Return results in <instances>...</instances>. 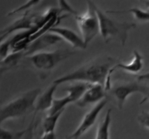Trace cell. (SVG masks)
<instances>
[{"instance_id": "cell-1", "label": "cell", "mask_w": 149, "mask_h": 139, "mask_svg": "<svg viewBox=\"0 0 149 139\" xmlns=\"http://www.w3.org/2000/svg\"><path fill=\"white\" fill-rule=\"evenodd\" d=\"M115 64L116 59L111 57H99L61 76L52 83L60 85L67 82H84L90 85L100 84L104 86L109 71Z\"/></svg>"}, {"instance_id": "cell-2", "label": "cell", "mask_w": 149, "mask_h": 139, "mask_svg": "<svg viewBox=\"0 0 149 139\" xmlns=\"http://www.w3.org/2000/svg\"><path fill=\"white\" fill-rule=\"evenodd\" d=\"M40 88L28 90L0 107V125L6 121L18 119L35 109V103Z\"/></svg>"}, {"instance_id": "cell-3", "label": "cell", "mask_w": 149, "mask_h": 139, "mask_svg": "<svg viewBox=\"0 0 149 139\" xmlns=\"http://www.w3.org/2000/svg\"><path fill=\"white\" fill-rule=\"evenodd\" d=\"M95 11L99 20L100 34L106 42L117 41L125 46L128 39L129 32L136 27L134 23L119 22L113 20L95 4Z\"/></svg>"}, {"instance_id": "cell-4", "label": "cell", "mask_w": 149, "mask_h": 139, "mask_svg": "<svg viewBox=\"0 0 149 139\" xmlns=\"http://www.w3.org/2000/svg\"><path fill=\"white\" fill-rule=\"evenodd\" d=\"M74 55V52L68 50H58L54 51H42L26 56L30 64L36 69L48 71L54 68L65 60Z\"/></svg>"}, {"instance_id": "cell-5", "label": "cell", "mask_w": 149, "mask_h": 139, "mask_svg": "<svg viewBox=\"0 0 149 139\" xmlns=\"http://www.w3.org/2000/svg\"><path fill=\"white\" fill-rule=\"evenodd\" d=\"M79 29L81 36L84 43L88 45L98 34L99 20L95 11V4L93 1H87V11L84 13H77L74 15Z\"/></svg>"}, {"instance_id": "cell-6", "label": "cell", "mask_w": 149, "mask_h": 139, "mask_svg": "<svg viewBox=\"0 0 149 139\" xmlns=\"http://www.w3.org/2000/svg\"><path fill=\"white\" fill-rule=\"evenodd\" d=\"M107 98H105L99 103L94 105L93 108H91L88 112H86L85 115L81 119L79 126L69 136L73 139H79L83 135L88 132L91 129L92 127L94 126L96 121L98 119V117L100 116V113L105 108L106 105L107 104Z\"/></svg>"}, {"instance_id": "cell-7", "label": "cell", "mask_w": 149, "mask_h": 139, "mask_svg": "<svg viewBox=\"0 0 149 139\" xmlns=\"http://www.w3.org/2000/svg\"><path fill=\"white\" fill-rule=\"evenodd\" d=\"M147 87L140 84L139 82H128L122 83L111 88L109 91L116 101L119 109L122 110L126 102L127 99L132 95L135 93H142L145 95L147 91Z\"/></svg>"}, {"instance_id": "cell-8", "label": "cell", "mask_w": 149, "mask_h": 139, "mask_svg": "<svg viewBox=\"0 0 149 139\" xmlns=\"http://www.w3.org/2000/svg\"><path fill=\"white\" fill-rule=\"evenodd\" d=\"M144 61L143 55L138 50H134L132 52V58L128 63H117L115 64L109 71V76L107 77L104 87L106 91L110 90L111 88V78L116 70H122L125 72L130 74H138L143 68Z\"/></svg>"}, {"instance_id": "cell-9", "label": "cell", "mask_w": 149, "mask_h": 139, "mask_svg": "<svg viewBox=\"0 0 149 139\" xmlns=\"http://www.w3.org/2000/svg\"><path fill=\"white\" fill-rule=\"evenodd\" d=\"M106 90L103 85H90L81 98L75 103L78 107L84 108L90 105H95L106 98Z\"/></svg>"}, {"instance_id": "cell-10", "label": "cell", "mask_w": 149, "mask_h": 139, "mask_svg": "<svg viewBox=\"0 0 149 139\" xmlns=\"http://www.w3.org/2000/svg\"><path fill=\"white\" fill-rule=\"evenodd\" d=\"M62 39L55 34L47 32L45 34L39 36L36 39L31 42L26 50L24 52L25 57L29 56L36 52H42L46 48L55 45V44L62 42Z\"/></svg>"}, {"instance_id": "cell-11", "label": "cell", "mask_w": 149, "mask_h": 139, "mask_svg": "<svg viewBox=\"0 0 149 139\" xmlns=\"http://www.w3.org/2000/svg\"><path fill=\"white\" fill-rule=\"evenodd\" d=\"M49 32L58 35L63 41L69 44L71 47L77 49H86L87 45L84 43L82 37L76 33L72 29L62 26H55Z\"/></svg>"}, {"instance_id": "cell-12", "label": "cell", "mask_w": 149, "mask_h": 139, "mask_svg": "<svg viewBox=\"0 0 149 139\" xmlns=\"http://www.w3.org/2000/svg\"><path fill=\"white\" fill-rule=\"evenodd\" d=\"M58 86L52 83L44 93H41L36 99L35 103V113L39 112H48L52 106L55 99V93L57 90Z\"/></svg>"}, {"instance_id": "cell-13", "label": "cell", "mask_w": 149, "mask_h": 139, "mask_svg": "<svg viewBox=\"0 0 149 139\" xmlns=\"http://www.w3.org/2000/svg\"><path fill=\"white\" fill-rule=\"evenodd\" d=\"M111 124V109H108L105 117L97 127L95 139H110Z\"/></svg>"}, {"instance_id": "cell-14", "label": "cell", "mask_w": 149, "mask_h": 139, "mask_svg": "<svg viewBox=\"0 0 149 139\" xmlns=\"http://www.w3.org/2000/svg\"><path fill=\"white\" fill-rule=\"evenodd\" d=\"M90 85L87 83L76 82L67 87L65 90L66 91L67 95L71 98L73 103H76L81 98Z\"/></svg>"}, {"instance_id": "cell-15", "label": "cell", "mask_w": 149, "mask_h": 139, "mask_svg": "<svg viewBox=\"0 0 149 139\" xmlns=\"http://www.w3.org/2000/svg\"><path fill=\"white\" fill-rule=\"evenodd\" d=\"M110 14H123V13H131L134 15L135 18L139 21H149V12L142 10L138 7L127 9L123 10H109L106 11Z\"/></svg>"}, {"instance_id": "cell-16", "label": "cell", "mask_w": 149, "mask_h": 139, "mask_svg": "<svg viewBox=\"0 0 149 139\" xmlns=\"http://www.w3.org/2000/svg\"><path fill=\"white\" fill-rule=\"evenodd\" d=\"M64 111L58 112V113L52 114V115H47L45 119L42 122V128H43V133H50L55 132L58 122L61 118V115Z\"/></svg>"}, {"instance_id": "cell-17", "label": "cell", "mask_w": 149, "mask_h": 139, "mask_svg": "<svg viewBox=\"0 0 149 139\" xmlns=\"http://www.w3.org/2000/svg\"><path fill=\"white\" fill-rule=\"evenodd\" d=\"M28 131V128L25 130L18 131H10L0 126V139H23Z\"/></svg>"}, {"instance_id": "cell-18", "label": "cell", "mask_w": 149, "mask_h": 139, "mask_svg": "<svg viewBox=\"0 0 149 139\" xmlns=\"http://www.w3.org/2000/svg\"><path fill=\"white\" fill-rule=\"evenodd\" d=\"M40 1L41 0H28V1L25 3V4H22L21 6L18 7L17 8L14 9V10H12L11 12H10L7 15L8 16L14 15L17 14V13L26 11V10H29V9H31V7L37 5V4L40 2Z\"/></svg>"}, {"instance_id": "cell-19", "label": "cell", "mask_w": 149, "mask_h": 139, "mask_svg": "<svg viewBox=\"0 0 149 139\" xmlns=\"http://www.w3.org/2000/svg\"><path fill=\"white\" fill-rule=\"evenodd\" d=\"M59 4L61 7V11L67 12L70 15H73L74 16L78 13V12L73 9L72 7L67 2L66 0H59Z\"/></svg>"}, {"instance_id": "cell-20", "label": "cell", "mask_w": 149, "mask_h": 139, "mask_svg": "<svg viewBox=\"0 0 149 139\" xmlns=\"http://www.w3.org/2000/svg\"><path fill=\"white\" fill-rule=\"evenodd\" d=\"M138 122L144 128L149 130V112H143L138 117Z\"/></svg>"}, {"instance_id": "cell-21", "label": "cell", "mask_w": 149, "mask_h": 139, "mask_svg": "<svg viewBox=\"0 0 149 139\" xmlns=\"http://www.w3.org/2000/svg\"><path fill=\"white\" fill-rule=\"evenodd\" d=\"M33 119L31 122L30 125L28 127V131L23 139H33Z\"/></svg>"}, {"instance_id": "cell-22", "label": "cell", "mask_w": 149, "mask_h": 139, "mask_svg": "<svg viewBox=\"0 0 149 139\" xmlns=\"http://www.w3.org/2000/svg\"><path fill=\"white\" fill-rule=\"evenodd\" d=\"M40 139H57L55 132L43 133Z\"/></svg>"}, {"instance_id": "cell-23", "label": "cell", "mask_w": 149, "mask_h": 139, "mask_svg": "<svg viewBox=\"0 0 149 139\" xmlns=\"http://www.w3.org/2000/svg\"><path fill=\"white\" fill-rule=\"evenodd\" d=\"M137 80L138 82H143V81H149V71L143 73V74H139L137 77Z\"/></svg>"}, {"instance_id": "cell-24", "label": "cell", "mask_w": 149, "mask_h": 139, "mask_svg": "<svg viewBox=\"0 0 149 139\" xmlns=\"http://www.w3.org/2000/svg\"><path fill=\"white\" fill-rule=\"evenodd\" d=\"M10 34L8 33V32H2L0 31V45L7 39Z\"/></svg>"}, {"instance_id": "cell-25", "label": "cell", "mask_w": 149, "mask_h": 139, "mask_svg": "<svg viewBox=\"0 0 149 139\" xmlns=\"http://www.w3.org/2000/svg\"><path fill=\"white\" fill-rule=\"evenodd\" d=\"M147 101H149V88L147 89V91L146 93H145V95H144V98H143V100L141 101V103H140V104H143V103H146V102Z\"/></svg>"}, {"instance_id": "cell-26", "label": "cell", "mask_w": 149, "mask_h": 139, "mask_svg": "<svg viewBox=\"0 0 149 139\" xmlns=\"http://www.w3.org/2000/svg\"><path fill=\"white\" fill-rule=\"evenodd\" d=\"M7 69H8L7 68H0V79H1V76L3 75V74L5 72L6 70H7Z\"/></svg>"}, {"instance_id": "cell-27", "label": "cell", "mask_w": 149, "mask_h": 139, "mask_svg": "<svg viewBox=\"0 0 149 139\" xmlns=\"http://www.w3.org/2000/svg\"><path fill=\"white\" fill-rule=\"evenodd\" d=\"M145 4L146 5V7L149 9V0H147V1H145Z\"/></svg>"}, {"instance_id": "cell-28", "label": "cell", "mask_w": 149, "mask_h": 139, "mask_svg": "<svg viewBox=\"0 0 149 139\" xmlns=\"http://www.w3.org/2000/svg\"><path fill=\"white\" fill-rule=\"evenodd\" d=\"M65 139H73V138H71V137H70V136H68V137H66V138H65Z\"/></svg>"}, {"instance_id": "cell-29", "label": "cell", "mask_w": 149, "mask_h": 139, "mask_svg": "<svg viewBox=\"0 0 149 139\" xmlns=\"http://www.w3.org/2000/svg\"><path fill=\"white\" fill-rule=\"evenodd\" d=\"M140 1H143V0H140Z\"/></svg>"}]
</instances>
